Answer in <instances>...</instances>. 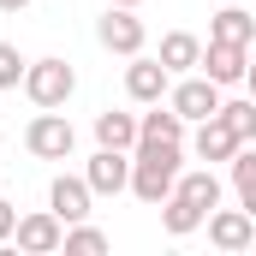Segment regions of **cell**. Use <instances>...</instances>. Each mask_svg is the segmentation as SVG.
<instances>
[{
  "label": "cell",
  "mask_w": 256,
  "mask_h": 256,
  "mask_svg": "<svg viewBox=\"0 0 256 256\" xmlns=\"http://www.w3.org/2000/svg\"><path fill=\"white\" fill-rule=\"evenodd\" d=\"M179 173H185V143H137V155H131V196L161 208L173 196V185H179Z\"/></svg>",
  "instance_id": "cell-1"
},
{
  "label": "cell",
  "mask_w": 256,
  "mask_h": 256,
  "mask_svg": "<svg viewBox=\"0 0 256 256\" xmlns=\"http://www.w3.org/2000/svg\"><path fill=\"white\" fill-rule=\"evenodd\" d=\"M72 90H78L72 60H60V54L30 60V72H24V96H30V108H66V102H72Z\"/></svg>",
  "instance_id": "cell-2"
},
{
  "label": "cell",
  "mask_w": 256,
  "mask_h": 256,
  "mask_svg": "<svg viewBox=\"0 0 256 256\" xmlns=\"http://www.w3.org/2000/svg\"><path fill=\"white\" fill-rule=\"evenodd\" d=\"M24 149H30L36 161H66V155L78 149V131H72V120H66L60 108H42V114L24 126Z\"/></svg>",
  "instance_id": "cell-3"
},
{
  "label": "cell",
  "mask_w": 256,
  "mask_h": 256,
  "mask_svg": "<svg viewBox=\"0 0 256 256\" xmlns=\"http://www.w3.org/2000/svg\"><path fill=\"white\" fill-rule=\"evenodd\" d=\"M96 42L108 48V54H143V42H149V30H143V18H137V6H108L102 18H96Z\"/></svg>",
  "instance_id": "cell-4"
},
{
  "label": "cell",
  "mask_w": 256,
  "mask_h": 256,
  "mask_svg": "<svg viewBox=\"0 0 256 256\" xmlns=\"http://www.w3.org/2000/svg\"><path fill=\"white\" fill-rule=\"evenodd\" d=\"M167 108H173L185 126H202V120L220 114V84H214V78H179V84L167 90Z\"/></svg>",
  "instance_id": "cell-5"
},
{
  "label": "cell",
  "mask_w": 256,
  "mask_h": 256,
  "mask_svg": "<svg viewBox=\"0 0 256 256\" xmlns=\"http://www.w3.org/2000/svg\"><path fill=\"white\" fill-rule=\"evenodd\" d=\"M12 244L30 256H54L66 250V220L54 208H36V214H18V232H12Z\"/></svg>",
  "instance_id": "cell-6"
},
{
  "label": "cell",
  "mask_w": 256,
  "mask_h": 256,
  "mask_svg": "<svg viewBox=\"0 0 256 256\" xmlns=\"http://www.w3.org/2000/svg\"><path fill=\"white\" fill-rule=\"evenodd\" d=\"M84 179H90V191L96 196H120L131 191V149H96L90 161H84Z\"/></svg>",
  "instance_id": "cell-7"
},
{
  "label": "cell",
  "mask_w": 256,
  "mask_h": 256,
  "mask_svg": "<svg viewBox=\"0 0 256 256\" xmlns=\"http://www.w3.org/2000/svg\"><path fill=\"white\" fill-rule=\"evenodd\" d=\"M202 226H208V244H214V250H250L256 244V214L244 202H238V208H214Z\"/></svg>",
  "instance_id": "cell-8"
},
{
  "label": "cell",
  "mask_w": 256,
  "mask_h": 256,
  "mask_svg": "<svg viewBox=\"0 0 256 256\" xmlns=\"http://www.w3.org/2000/svg\"><path fill=\"white\" fill-rule=\"evenodd\" d=\"M167 90H173V72H167V66L149 60V54H131V66H126V96L137 102V108H155Z\"/></svg>",
  "instance_id": "cell-9"
},
{
  "label": "cell",
  "mask_w": 256,
  "mask_h": 256,
  "mask_svg": "<svg viewBox=\"0 0 256 256\" xmlns=\"http://www.w3.org/2000/svg\"><path fill=\"white\" fill-rule=\"evenodd\" d=\"M90 202H96V191H90L84 173H60V179L48 185V208L60 214L66 226H72V220H90Z\"/></svg>",
  "instance_id": "cell-10"
},
{
  "label": "cell",
  "mask_w": 256,
  "mask_h": 256,
  "mask_svg": "<svg viewBox=\"0 0 256 256\" xmlns=\"http://www.w3.org/2000/svg\"><path fill=\"white\" fill-rule=\"evenodd\" d=\"M244 72H250V48H238V42H202V78H214L226 90V84H244Z\"/></svg>",
  "instance_id": "cell-11"
},
{
  "label": "cell",
  "mask_w": 256,
  "mask_h": 256,
  "mask_svg": "<svg viewBox=\"0 0 256 256\" xmlns=\"http://www.w3.org/2000/svg\"><path fill=\"white\" fill-rule=\"evenodd\" d=\"M191 149H196V161H232V155H238V131L214 114V120H202V126H196Z\"/></svg>",
  "instance_id": "cell-12"
},
{
  "label": "cell",
  "mask_w": 256,
  "mask_h": 256,
  "mask_svg": "<svg viewBox=\"0 0 256 256\" xmlns=\"http://www.w3.org/2000/svg\"><path fill=\"white\" fill-rule=\"evenodd\" d=\"M155 60L167 66V72H196V66H202V42H196L191 30H167V36H161V54H155Z\"/></svg>",
  "instance_id": "cell-13"
},
{
  "label": "cell",
  "mask_w": 256,
  "mask_h": 256,
  "mask_svg": "<svg viewBox=\"0 0 256 256\" xmlns=\"http://www.w3.org/2000/svg\"><path fill=\"white\" fill-rule=\"evenodd\" d=\"M250 36H256V18L244 6H220V12L208 18V42H238V48H250Z\"/></svg>",
  "instance_id": "cell-14"
},
{
  "label": "cell",
  "mask_w": 256,
  "mask_h": 256,
  "mask_svg": "<svg viewBox=\"0 0 256 256\" xmlns=\"http://www.w3.org/2000/svg\"><path fill=\"white\" fill-rule=\"evenodd\" d=\"M137 143H185V120L155 102V114H137Z\"/></svg>",
  "instance_id": "cell-15"
},
{
  "label": "cell",
  "mask_w": 256,
  "mask_h": 256,
  "mask_svg": "<svg viewBox=\"0 0 256 256\" xmlns=\"http://www.w3.org/2000/svg\"><path fill=\"white\" fill-rule=\"evenodd\" d=\"M173 191L185 196V202H196L202 214H214L220 208V179H214V167H196V173H179V185Z\"/></svg>",
  "instance_id": "cell-16"
},
{
  "label": "cell",
  "mask_w": 256,
  "mask_h": 256,
  "mask_svg": "<svg viewBox=\"0 0 256 256\" xmlns=\"http://www.w3.org/2000/svg\"><path fill=\"white\" fill-rule=\"evenodd\" d=\"M96 143H108V149H137V114H120V108L96 114Z\"/></svg>",
  "instance_id": "cell-17"
},
{
  "label": "cell",
  "mask_w": 256,
  "mask_h": 256,
  "mask_svg": "<svg viewBox=\"0 0 256 256\" xmlns=\"http://www.w3.org/2000/svg\"><path fill=\"white\" fill-rule=\"evenodd\" d=\"M202 220H208V214H202L196 202H185V196H179V191H173V196H167V202H161V226H167L173 238H191V232H196V226H202Z\"/></svg>",
  "instance_id": "cell-18"
},
{
  "label": "cell",
  "mask_w": 256,
  "mask_h": 256,
  "mask_svg": "<svg viewBox=\"0 0 256 256\" xmlns=\"http://www.w3.org/2000/svg\"><path fill=\"white\" fill-rule=\"evenodd\" d=\"M220 120L238 131V143H256V96H244V102H220Z\"/></svg>",
  "instance_id": "cell-19"
},
{
  "label": "cell",
  "mask_w": 256,
  "mask_h": 256,
  "mask_svg": "<svg viewBox=\"0 0 256 256\" xmlns=\"http://www.w3.org/2000/svg\"><path fill=\"white\" fill-rule=\"evenodd\" d=\"M66 250L102 256V250H108V232H102V226H90V220H72V226H66Z\"/></svg>",
  "instance_id": "cell-20"
},
{
  "label": "cell",
  "mask_w": 256,
  "mask_h": 256,
  "mask_svg": "<svg viewBox=\"0 0 256 256\" xmlns=\"http://www.w3.org/2000/svg\"><path fill=\"white\" fill-rule=\"evenodd\" d=\"M24 72H30V60L12 42H0V90H24Z\"/></svg>",
  "instance_id": "cell-21"
},
{
  "label": "cell",
  "mask_w": 256,
  "mask_h": 256,
  "mask_svg": "<svg viewBox=\"0 0 256 256\" xmlns=\"http://www.w3.org/2000/svg\"><path fill=\"white\" fill-rule=\"evenodd\" d=\"M12 232H18V208H12V202H6V196H0V244H6V238H12Z\"/></svg>",
  "instance_id": "cell-22"
},
{
  "label": "cell",
  "mask_w": 256,
  "mask_h": 256,
  "mask_svg": "<svg viewBox=\"0 0 256 256\" xmlns=\"http://www.w3.org/2000/svg\"><path fill=\"white\" fill-rule=\"evenodd\" d=\"M36 0H0V12H30Z\"/></svg>",
  "instance_id": "cell-23"
},
{
  "label": "cell",
  "mask_w": 256,
  "mask_h": 256,
  "mask_svg": "<svg viewBox=\"0 0 256 256\" xmlns=\"http://www.w3.org/2000/svg\"><path fill=\"white\" fill-rule=\"evenodd\" d=\"M238 202H244V208L256 214V185H244V191H238Z\"/></svg>",
  "instance_id": "cell-24"
},
{
  "label": "cell",
  "mask_w": 256,
  "mask_h": 256,
  "mask_svg": "<svg viewBox=\"0 0 256 256\" xmlns=\"http://www.w3.org/2000/svg\"><path fill=\"white\" fill-rule=\"evenodd\" d=\"M244 90H250V96H256V60H250V72H244Z\"/></svg>",
  "instance_id": "cell-25"
},
{
  "label": "cell",
  "mask_w": 256,
  "mask_h": 256,
  "mask_svg": "<svg viewBox=\"0 0 256 256\" xmlns=\"http://www.w3.org/2000/svg\"><path fill=\"white\" fill-rule=\"evenodd\" d=\"M108 6H143V0H108Z\"/></svg>",
  "instance_id": "cell-26"
}]
</instances>
